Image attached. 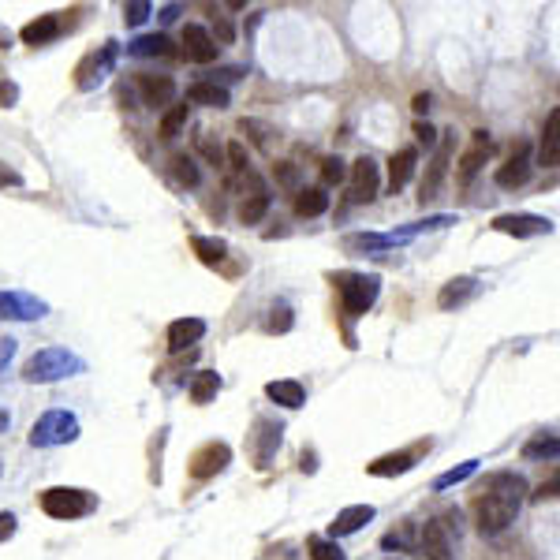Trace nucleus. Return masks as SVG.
Returning a JSON list of instances; mask_svg holds the SVG:
<instances>
[{
    "label": "nucleus",
    "instance_id": "1",
    "mask_svg": "<svg viewBox=\"0 0 560 560\" xmlns=\"http://www.w3.org/2000/svg\"><path fill=\"white\" fill-rule=\"evenodd\" d=\"M526 501V482L516 471H501L493 475L486 493L478 497V531L482 535H501L516 523L519 508Z\"/></svg>",
    "mask_w": 560,
    "mask_h": 560
},
{
    "label": "nucleus",
    "instance_id": "2",
    "mask_svg": "<svg viewBox=\"0 0 560 560\" xmlns=\"http://www.w3.org/2000/svg\"><path fill=\"white\" fill-rule=\"evenodd\" d=\"M86 370V359L68 352V348H42L26 359L23 366V381L30 385H53V381H64V378H75V373Z\"/></svg>",
    "mask_w": 560,
    "mask_h": 560
},
{
    "label": "nucleus",
    "instance_id": "3",
    "mask_svg": "<svg viewBox=\"0 0 560 560\" xmlns=\"http://www.w3.org/2000/svg\"><path fill=\"white\" fill-rule=\"evenodd\" d=\"M333 288L344 303V314L359 318L378 303L381 295V276L378 273H333Z\"/></svg>",
    "mask_w": 560,
    "mask_h": 560
},
{
    "label": "nucleus",
    "instance_id": "4",
    "mask_svg": "<svg viewBox=\"0 0 560 560\" xmlns=\"http://www.w3.org/2000/svg\"><path fill=\"white\" fill-rule=\"evenodd\" d=\"M93 508H98V497L75 486H53L42 493V512L53 519H79V516H90Z\"/></svg>",
    "mask_w": 560,
    "mask_h": 560
},
{
    "label": "nucleus",
    "instance_id": "5",
    "mask_svg": "<svg viewBox=\"0 0 560 560\" xmlns=\"http://www.w3.org/2000/svg\"><path fill=\"white\" fill-rule=\"evenodd\" d=\"M75 438H79V419L72 411H45L34 426H30V445L34 449L72 445Z\"/></svg>",
    "mask_w": 560,
    "mask_h": 560
},
{
    "label": "nucleus",
    "instance_id": "6",
    "mask_svg": "<svg viewBox=\"0 0 560 560\" xmlns=\"http://www.w3.org/2000/svg\"><path fill=\"white\" fill-rule=\"evenodd\" d=\"M116 56H120V45L116 42H105L101 49H93L82 56V64L75 68V86L79 90H93V86H101L112 68H116Z\"/></svg>",
    "mask_w": 560,
    "mask_h": 560
},
{
    "label": "nucleus",
    "instance_id": "7",
    "mask_svg": "<svg viewBox=\"0 0 560 560\" xmlns=\"http://www.w3.org/2000/svg\"><path fill=\"white\" fill-rule=\"evenodd\" d=\"M49 314V303L26 292H0V322H38Z\"/></svg>",
    "mask_w": 560,
    "mask_h": 560
},
{
    "label": "nucleus",
    "instance_id": "8",
    "mask_svg": "<svg viewBox=\"0 0 560 560\" xmlns=\"http://www.w3.org/2000/svg\"><path fill=\"white\" fill-rule=\"evenodd\" d=\"M452 150H456V131H445L441 146H438V158L430 161L422 183H419V202H430V198H438L441 191V183H445V172H449V161H452Z\"/></svg>",
    "mask_w": 560,
    "mask_h": 560
},
{
    "label": "nucleus",
    "instance_id": "9",
    "mask_svg": "<svg viewBox=\"0 0 560 560\" xmlns=\"http://www.w3.org/2000/svg\"><path fill=\"white\" fill-rule=\"evenodd\" d=\"M493 232H505V236H516V239H531V236H549L553 221L535 217V213H501V217H493Z\"/></svg>",
    "mask_w": 560,
    "mask_h": 560
},
{
    "label": "nucleus",
    "instance_id": "10",
    "mask_svg": "<svg viewBox=\"0 0 560 560\" xmlns=\"http://www.w3.org/2000/svg\"><path fill=\"white\" fill-rule=\"evenodd\" d=\"M378 187H381V169L370 153H362L352 165V202H373L378 198Z\"/></svg>",
    "mask_w": 560,
    "mask_h": 560
},
{
    "label": "nucleus",
    "instance_id": "11",
    "mask_svg": "<svg viewBox=\"0 0 560 560\" xmlns=\"http://www.w3.org/2000/svg\"><path fill=\"white\" fill-rule=\"evenodd\" d=\"M191 64H213L217 53H221V45L213 42V34L206 26H195V23H187L183 26V49H179Z\"/></svg>",
    "mask_w": 560,
    "mask_h": 560
},
{
    "label": "nucleus",
    "instance_id": "12",
    "mask_svg": "<svg viewBox=\"0 0 560 560\" xmlns=\"http://www.w3.org/2000/svg\"><path fill=\"white\" fill-rule=\"evenodd\" d=\"M419 549L430 560H456V546H452V535H449L445 519H426L422 535H419Z\"/></svg>",
    "mask_w": 560,
    "mask_h": 560
},
{
    "label": "nucleus",
    "instance_id": "13",
    "mask_svg": "<svg viewBox=\"0 0 560 560\" xmlns=\"http://www.w3.org/2000/svg\"><path fill=\"white\" fill-rule=\"evenodd\" d=\"M228 463H232V449L225 441H209L206 449H198L191 456V475L195 478H213V475H221Z\"/></svg>",
    "mask_w": 560,
    "mask_h": 560
},
{
    "label": "nucleus",
    "instance_id": "14",
    "mask_svg": "<svg viewBox=\"0 0 560 560\" xmlns=\"http://www.w3.org/2000/svg\"><path fill=\"white\" fill-rule=\"evenodd\" d=\"M415 169H419V150L415 146L396 150L389 161V195H400L403 187H408V179L415 176Z\"/></svg>",
    "mask_w": 560,
    "mask_h": 560
},
{
    "label": "nucleus",
    "instance_id": "15",
    "mask_svg": "<svg viewBox=\"0 0 560 560\" xmlns=\"http://www.w3.org/2000/svg\"><path fill=\"white\" fill-rule=\"evenodd\" d=\"M139 93H142V105L165 109L176 101V82L169 75H139Z\"/></svg>",
    "mask_w": 560,
    "mask_h": 560
},
{
    "label": "nucleus",
    "instance_id": "16",
    "mask_svg": "<svg viewBox=\"0 0 560 560\" xmlns=\"http://www.w3.org/2000/svg\"><path fill=\"white\" fill-rule=\"evenodd\" d=\"M526 179H531V146L519 142L512 158L497 169V183L501 187H523Z\"/></svg>",
    "mask_w": 560,
    "mask_h": 560
},
{
    "label": "nucleus",
    "instance_id": "17",
    "mask_svg": "<svg viewBox=\"0 0 560 560\" xmlns=\"http://www.w3.org/2000/svg\"><path fill=\"white\" fill-rule=\"evenodd\" d=\"M378 516L373 512V505H352V508H344V512H336V519L329 523V535H333V542L336 538H348V535H355V531H362V526Z\"/></svg>",
    "mask_w": 560,
    "mask_h": 560
},
{
    "label": "nucleus",
    "instance_id": "18",
    "mask_svg": "<svg viewBox=\"0 0 560 560\" xmlns=\"http://www.w3.org/2000/svg\"><path fill=\"white\" fill-rule=\"evenodd\" d=\"M489 150H493V142H489V131H475V146L463 153L459 158V183H471L475 176H478V169L486 165V158H489Z\"/></svg>",
    "mask_w": 560,
    "mask_h": 560
},
{
    "label": "nucleus",
    "instance_id": "19",
    "mask_svg": "<svg viewBox=\"0 0 560 560\" xmlns=\"http://www.w3.org/2000/svg\"><path fill=\"white\" fill-rule=\"evenodd\" d=\"M206 336V322L202 318H179L169 325V348L172 352H187L191 344H198V340Z\"/></svg>",
    "mask_w": 560,
    "mask_h": 560
},
{
    "label": "nucleus",
    "instance_id": "20",
    "mask_svg": "<svg viewBox=\"0 0 560 560\" xmlns=\"http://www.w3.org/2000/svg\"><path fill=\"white\" fill-rule=\"evenodd\" d=\"M60 30H64L60 15H38L34 23H26V26L19 30V38H23L26 45H49V42L60 38Z\"/></svg>",
    "mask_w": 560,
    "mask_h": 560
},
{
    "label": "nucleus",
    "instance_id": "21",
    "mask_svg": "<svg viewBox=\"0 0 560 560\" xmlns=\"http://www.w3.org/2000/svg\"><path fill=\"white\" fill-rule=\"evenodd\" d=\"M478 280L475 276H456V280H449V285L441 288V295H438V306L441 310H452V306H463V303H471L475 295H478Z\"/></svg>",
    "mask_w": 560,
    "mask_h": 560
},
{
    "label": "nucleus",
    "instance_id": "22",
    "mask_svg": "<svg viewBox=\"0 0 560 560\" xmlns=\"http://www.w3.org/2000/svg\"><path fill=\"white\" fill-rule=\"evenodd\" d=\"M538 161L546 169H556L560 161V109H553L546 116V128H542V150H538Z\"/></svg>",
    "mask_w": 560,
    "mask_h": 560
},
{
    "label": "nucleus",
    "instance_id": "23",
    "mask_svg": "<svg viewBox=\"0 0 560 560\" xmlns=\"http://www.w3.org/2000/svg\"><path fill=\"white\" fill-rule=\"evenodd\" d=\"M403 239L392 236V232H355L344 239L348 251H366V255H378V251H389V246H400Z\"/></svg>",
    "mask_w": 560,
    "mask_h": 560
},
{
    "label": "nucleus",
    "instance_id": "24",
    "mask_svg": "<svg viewBox=\"0 0 560 560\" xmlns=\"http://www.w3.org/2000/svg\"><path fill=\"white\" fill-rule=\"evenodd\" d=\"M228 90L217 82H195L187 86V105H206V109H228Z\"/></svg>",
    "mask_w": 560,
    "mask_h": 560
},
{
    "label": "nucleus",
    "instance_id": "25",
    "mask_svg": "<svg viewBox=\"0 0 560 560\" xmlns=\"http://www.w3.org/2000/svg\"><path fill=\"white\" fill-rule=\"evenodd\" d=\"M266 396L273 403H280V408H288V411H295V408H303V403H306V389L299 381H269Z\"/></svg>",
    "mask_w": 560,
    "mask_h": 560
},
{
    "label": "nucleus",
    "instance_id": "26",
    "mask_svg": "<svg viewBox=\"0 0 560 560\" xmlns=\"http://www.w3.org/2000/svg\"><path fill=\"white\" fill-rule=\"evenodd\" d=\"M325 209H329L325 187H299L295 191V213L299 217H322Z\"/></svg>",
    "mask_w": 560,
    "mask_h": 560
},
{
    "label": "nucleus",
    "instance_id": "27",
    "mask_svg": "<svg viewBox=\"0 0 560 560\" xmlns=\"http://www.w3.org/2000/svg\"><path fill=\"white\" fill-rule=\"evenodd\" d=\"M411 467H415V456H411V452H389V456H381V459H373L366 471L378 475V478H389V475H408Z\"/></svg>",
    "mask_w": 560,
    "mask_h": 560
},
{
    "label": "nucleus",
    "instance_id": "28",
    "mask_svg": "<svg viewBox=\"0 0 560 560\" xmlns=\"http://www.w3.org/2000/svg\"><path fill=\"white\" fill-rule=\"evenodd\" d=\"M128 53L131 56H176V45H172V38L169 34H142L139 42H131L128 45Z\"/></svg>",
    "mask_w": 560,
    "mask_h": 560
},
{
    "label": "nucleus",
    "instance_id": "29",
    "mask_svg": "<svg viewBox=\"0 0 560 560\" xmlns=\"http://www.w3.org/2000/svg\"><path fill=\"white\" fill-rule=\"evenodd\" d=\"M280 430L276 422H258V452H255V459H258V467H266L269 463V456L280 449Z\"/></svg>",
    "mask_w": 560,
    "mask_h": 560
},
{
    "label": "nucleus",
    "instance_id": "30",
    "mask_svg": "<svg viewBox=\"0 0 560 560\" xmlns=\"http://www.w3.org/2000/svg\"><path fill=\"white\" fill-rule=\"evenodd\" d=\"M217 392H221V373H213V370H202L191 378V400L195 403H209Z\"/></svg>",
    "mask_w": 560,
    "mask_h": 560
},
{
    "label": "nucleus",
    "instance_id": "31",
    "mask_svg": "<svg viewBox=\"0 0 560 560\" xmlns=\"http://www.w3.org/2000/svg\"><path fill=\"white\" fill-rule=\"evenodd\" d=\"M191 246H195V255H198L206 266L225 262V255H228V243H225V239H213V236H195Z\"/></svg>",
    "mask_w": 560,
    "mask_h": 560
},
{
    "label": "nucleus",
    "instance_id": "32",
    "mask_svg": "<svg viewBox=\"0 0 560 560\" xmlns=\"http://www.w3.org/2000/svg\"><path fill=\"white\" fill-rule=\"evenodd\" d=\"M556 452H560L556 433H538L535 441L523 445V456H526V459H556Z\"/></svg>",
    "mask_w": 560,
    "mask_h": 560
},
{
    "label": "nucleus",
    "instance_id": "33",
    "mask_svg": "<svg viewBox=\"0 0 560 560\" xmlns=\"http://www.w3.org/2000/svg\"><path fill=\"white\" fill-rule=\"evenodd\" d=\"M187 120H191V105H172L165 116H161V139H176L183 128H187Z\"/></svg>",
    "mask_w": 560,
    "mask_h": 560
},
{
    "label": "nucleus",
    "instance_id": "34",
    "mask_svg": "<svg viewBox=\"0 0 560 560\" xmlns=\"http://www.w3.org/2000/svg\"><path fill=\"white\" fill-rule=\"evenodd\" d=\"M169 165H172V176H176L179 187H198V179H202V176H198V165L187 158V153H176Z\"/></svg>",
    "mask_w": 560,
    "mask_h": 560
},
{
    "label": "nucleus",
    "instance_id": "35",
    "mask_svg": "<svg viewBox=\"0 0 560 560\" xmlns=\"http://www.w3.org/2000/svg\"><path fill=\"white\" fill-rule=\"evenodd\" d=\"M266 213H269V195L266 191L262 195H246V202L239 206V221L243 225H258Z\"/></svg>",
    "mask_w": 560,
    "mask_h": 560
},
{
    "label": "nucleus",
    "instance_id": "36",
    "mask_svg": "<svg viewBox=\"0 0 560 560\" xmlns=\"http://www.w3.org/2000/svg\"><path fill=\"white\" fill-rule=\"evenodd\" d=\"M239 131L243 135H251V142L255 146H262V150H273V128H269V123H262V120H239ZM280 139V135H276Z\"/></svg>",
    "mask_w": 560,
    "mask_h": 560
},
{
    "label": "nucleus",
    "instance_id": "37",
    "mask_svg": "<svg viewBox=\"0 0 560 560\" xmlns=\"http://www.w3.org/2000/svg\"><path fill=\"white\" fill-rule=\"evenodd\" d=\"M478 471V459H467V463H459V467H452V471H445L438 482H433V489H452V486H459V482H467Z\"/></svg>",
    "mask_w": 560,
    "mask_h": 560
},
{
    "label": "nucleus",
    "instance_id": "38",
    "mask_svg": "<svg viewBox=\"0 0 560 560\" xmlns=\"http://www.w3.org/2000/svg\"><path fill=\"white\" fill-rule=\"evenodd\" d=\"M310 560H348L333 538H310Z\"/></svg>",
    "mask_w": 560,
    "mask_h": 560
},
{
    "label": "nucleus",
    "instance_id": "39",
    "mask_svg": "<svg viewBox=\"0 0 560 560\" xmlns=\"http://www.w3.org/2000/svg\"><path fill=\"white\" fill-rule=\"evenodd\" d=\"M266 329H269V333H288V329H292V306H285V303L273 306V310H269Z\"/></svg>",
    "mask_w": 560,
    "mask_h": 560
},
{
    "label": "nucleus",
    "instance_id": "40",
    "mask_svg": "<svg viewBox=\"0 0 560 560\" xmlns=\"http://www.w3.org/2000/svg\"><path fill=\"white\" fill-rule=\"evenodd\" d=\"M344 176H348V169H344V161H340V158H325V161H322V183H325V187L344 183Z\"/></svg>",
    "mask_w": 560,
    "mask_h": 560
},
{
    "label": "nucleus",
    "instance_id": "41",
    "mask_svg": "<svg viewBox=\"0 0 560 560\" xmlns=\"http://www.w3.org/2000/svg\"><path fill=\"white\" fill-rule=\"evenodd\" d=\"M150 5H146V0H131V5H123V19H128L131 26H139V23H146L150 19Z\"/></svg>",
    "mask_w": 560,
    "mask_h": 560
},
{
    "label": "nucleus",
    "instance_id": "42",
    "mask_svg": "<svg viewBox=\"0 0 560 560\" xmlns=\"http://www.w3.org/2000/svg\"><path fill=\"white\" fill-rule=\"evenodd\" d=\"M276 179L288 187V191H299V165H292V161H280L276 165Z\"/></svg>",
    "mask_w": 560,
    "mask_h": 560
},
{
    "label": "nucleus",
    "instance_id": "43",
    "mask_svg": "<svg viewBox=\"0 0 560 560\" xmlns=\"http://www.w3.org/2000/svg\"><path fill=\"white\" fill-rule=\"evenodd\" d=\"M198 150H202V158H209L213 165L225 161V150H221V142H213V135H198Z\"/></svg>",
    "mask_w": 560,
    "mask_h": 560
},
{
    "label": "nucleus",
    "instance_id": "44",
    "mask_svg": "<svg viewBox=\"0 0 560 560\" xmlns=\"http://www.w3.org/2000/svg\"><path fill=\"white\" fill-rule=\"evenodd\" d=\"M225 153H228V161H232L236 176H239V172H251V169H246V165H251V158H246V150H243V142H232V146H228Z\"/></svg>",
    "mask_w": 560,
    "mask_h": 560
},
{
    "label": "nucleus",
    "instance_id": "45",
    "mask_svg": "<svg viewBox=\"0 0 560 560\" xmlns=\"http://www.w3.org/2000/svg\"><path fill=\"white\" fill-rule=\"evenodd\" d=\"M19 101V86L12 79H0V109H12Z\"/></svg>",
    "mask_w": 560,
    "mask_h": 560
},
{
    "label": "nucleus",
    "instance_id": "46",
    "mask_svg": "<svg viewBox=\"0 0 560 560\" xmlns=\"http://www.w3.org/2000/svg\"><path fill=\"white\" fill-rule=\"evenodd\" d=\"M415 139H419L422 146H438V131H433L430 123H422V120L415 123Z\"/></svg>",
    "mask_w": 560,
    "mask_h": 560
},
{
    "label": "nucleus",
    "instance_id": "47",
    "mask_svg": "<svg viewBox=\"0 0 560 560\" xmlns=\"http://www.w3.org/2000/svg\"><path fill=\"white\" fill-rule=\"evenodd\" d=\"M15 523H19V519H15L12 512H0V542H8V538L15 535Z\"/></svg>",
    "mask_w": 560,
    "mask_h": 560
},
{
    "label": "nucleus",
    "instance_id": "48",
    "mask_svg": "<svg viewBox=\"0 0 560 560\" xmlns=\"http://www.w3.org/2000/svg\"><path fill=\"white\" fill-rule=\"evenodd\" d=\"M12 355H15V340L12 336H0V370L12 362Z\"/></svg>",
    "mask_w": 560,
    "mask_h": 560
},
{
    "label": "nucleus",
    "instance_id": "49",
    "mask_svg": "<svg viewBox=\"0 0 560 560\" xmlns=\"http://www.w3.org/2000/svg\"><path fill=\"white\" fill-rule=\"evenodd\" d=\"M8 183H23V179H19V172H12L5 161H0V187H8Z\"/></svg>",
    "mask_w": 560,
    "mask_h": 560
},
{
    "label": "nucleus",
    "instance_id": "50",
    "mask_svg": "<svg viewBox=\"0 0 560 560\" xmlns=\"http://www.w3.org/2000/svg\"><path fill=\"white\" fill-rule=\"evenodd\" d=\"M546 497H549V501L556 497V478H549V486H542V489L535 493V501H546Z\"/></svg>",
    "mask_w": 560,
    "mask_h": 560
},
{
    "label": "nucleus",
    "instance_id": "51",
    "mask_svg": "<svg viewBox=\"0 0 560 560\" xmlns=\"http://www.w3.org/2000/svg\"><path fill=\"white\" fill-rule=\"evenodd\" d=\"M217 38H221V45H228V42H232V26L221 23V26H217ZM217 38H213V42H217Z\"/></svg>",
    "mask_w": 560,
    "mask_h": 560
},
{
    "label": "nucleus",
    "instance_id": "52",
    "mask_svg": "<svg viewBox=\"0 0 560 560\" xmlns=\"http://www.w3.org/2000/svg\"><path fill=\"white\" fill-rule=\"evenodd\" d=\"M426 109H430V93H419V98H415V112L422 116Z\"/></svg>",
    "mask_w": 560,
    "mask_h": 560
}]
</instances>
